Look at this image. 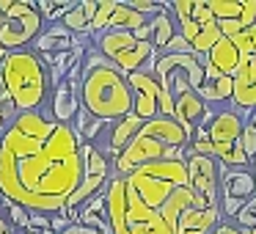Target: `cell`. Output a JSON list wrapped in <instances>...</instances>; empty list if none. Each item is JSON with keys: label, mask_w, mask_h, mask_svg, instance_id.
<instances>
[{"label": "cell", "mask_w": 256, "mask_h": 234, "mask_svg": "<svg viewBox=\"0 0 256 234\" xmlns=\"http://www.w3.org/2000/svg\"><path fill=\"white\" fill-rule=\"evenodd\" d=\"M83 179L80 138L44 110L17 113L0 132V198L56 215Z\"/></svg>", "instance_id": "6da1fadb"}, {"label": "cell", "mask_w": 256, "mask_h": 234, "mask_svg": "<svg viewBox=\"0 0 256 234\" xmlns=\"http://www.w3.org/2000/svg\"><path fill=\"white\" fill-rule=\"evenodd\" d=\"M105 215L110 234H174L162 215L138 198L124 176H110L105 184Z\"/></svg>", "instance_id": "7a4b0ae2"}, {"label": "cell", "mask_w": 256, "mask_h": 234, "mask_svg": "<svg viewBox=\"0 0 256 234\" xmlns=\"http://www.w3.org/2000/svg\"><path fill=\"white\" fill-rule=\"evenodd\" d=\"M0 80H3V88L12 96L17 113L42 110L47 94H50L47 69L30 47L8 52L6 61L0 64Z\"/></svg>", "instance_id": "3957f363"}, {"label": "cell", "mask_w": 256, "mask_h": 234, "mask_svg": "<svg viewBox=\"0 0 256 234\" xmlns=\"http://www.w3.org/2000/svg\"><path fill=\"white\" fill-rule=\"evenodd\" d=\"M78 100L80 110L100 122H118L132 113V91L127 86V78L116 66H100L86 72L80 78Z\"/></svg>", "instance_id": "277c9868"}, {"label": "cell", "mask_w": 256, "mask_h": 234, "mask_svg": "<svg viewBox=\"0 0 256 234\" xmlns=\"http://www.w3.org/2000/svg\"><path fill=\"white\" fill-rule=\"evenodd\" d=\"M130 188L138 193V198L152 210H160L162 201L176 188H184L188 182V168L184 160H152L146 166L135 168L130 176H124Z\"/></svg>", "instance_id": "5b68a950"}, {"label": "cell", "mask_w": 256, "mask_h": 234, "mask_svg": "<svg viewBox=\"0 0 256 234\" xmlns=\"http://www.w3.org/2000/svg\"><path fill=\"white\" fill-rule=\"evenodd\" d=\"M245 127V116L234 108L218 110L212 124L206 127V138L212 144V157L226 168H250V160L240 149V132Z\"/></svg>", "instance_id": "8992f818"}, {"label": "cell", "mask_w": 256, "mask_h": 234, "mask_svg": "<svg viewBox=\"0 0 256 234\" xmlns=\"http://www.w3.org/2000/svg\"><path fill=\"white\" fill-rule=\"evenodd\" d=\"M94 44L124 78L132 74V72L146 69L149 58L154 56L152 42H138L132 34H127V30H102L100 36H94Z\"/></svg>", "instance_id": "52a82bcc"}, {"label": "cell", "mask_w": 256, "mask_h": 234, "mask_svg": "<svg viewBox=\"0 0 256 234\" xmlns=\"http://www.w3.org/2000/svg\"><path fill=\"white\" fill-rule=\"evenodd\" d=\"M44 30V22L36 14L34 0H12L3 17H0V47L12 50H25L36 36Z\"/></svg>", "instance_id": "ba28073f"}, {"label": "cell", "mask_w": 256, "mask_h": 234, "mask_svg": "<svg viewBox=\"0 0 256 234\" xmlns=\"http://www.w3.org/2000/svg\"><path fill=\"white\" fill-rule=\"evenodd\" d=\"M184 168H188V182L193 188V193L206 206H218L220 193H218V160L215 157H201V154H193V152H184Z\"/></svg>", "instance_id": "9c48e42d"}, {"label": "cell", "mask_w": 256, "mask_h": 234, "mask_svg": "<svg viewBox=\"0 0 256 234\" xmlns=\"http://www.w3.org/2000/svg\"><path fill=\"white\" fill-rule=\"evenodd\" d=\"M162 149L166 146H160L157 140H152L149 135L138 130V135L110 160V176H130L135 168L146 166L152 160H162Z\"/></svg>", "instance_id": "30bf717a"}, {"label": "cell", "mask_w": 256, "mask_h": 234, "mask_svg": "<svg viewBox=\"0 0 256 234\" xmlns=\"http://www.w3.org/2000/svg\"><path fill=\"white\" fill-rule=\"evenodd\" d=\"M127 86L132 91V113L140 122H149L157 116V94H160V86H157L154 72H132L127 74Z\"/></svg>", "instance_id": "8fae6325"}, {"label": "cell", "mask_w": 256, "mask_h": 234, "mask_svg": "<svg viewBox=\"0 0 256 234\" xmlns=\"http://www.w3.org/2000/svg\"><path fill=\"white\" fill-rule=\"evenodd\" d=\"M232 108L242 116L256 110V58H242L232 74Z\"/></svg>", "instance_id": "7c38bea8"}, {"label": "cell", "mask_w": 256, "mask_h": 234, "mask_svg": "<svg viewBox=\"0 0 256 234\" xmlns=\"http://www.w3.org/2000/svg\"><path fill=\"white\" fill-rule=\"evenodd\" d=\"M218 193L220 198L248 201L256 193V179L250 168H226L218 162Z\"/></svg>", "instance_id": "4fadbf2b"}, {"label": "cell", "mask_w": 256, "mask_h": 234, "mask_svg": "<svg viewBox=\"0 0 256 234\" xmlns=\"http://www.w3.org/2000/svg\"><path fill=\"white\" fill-rule=\"evenodd\" d=\"M140 132L149 135L152 140H157L160 146H179L188 152L190 146V132H184V127L179 122H174L171 116H154L149 122L140 124Z\"/></svg>", "instance_id": "5bb4252c"}, {"label": "cell", "mask_w": 256, "mask_h": 234, "mask_svg": "<svg viewBox=\"0 0 256 234\" xmlns=\"http://www.w3.org/2000/svg\"><path fill=\"white\" fill-rule=\"evenodd\" d=\"M201 206H206V204L193 193V188H190V184H184V188L174 190V193L162 201V206L157 212L162 215V220H166L168 226L176 228V220L184 215V212H188V210H201Z\"/></svg>", "instance_id": "9a60e30c"}, {"label": "cell", "mask_w": 256, "mask_h": 234, "mask_svg": "<svg viewBox=\"0 0 256 234\" xmlns=\"http://www.w3.org/2000/svg\"><path fill=\"white\" fill-rule=\"evenodd\" d=\"M80 110V100H78V88H72V86L64 80V83H58L56 88H52L50 94V118L56 124H72V118L78 116Z\"/></svg>", "instance_id": "2e32d148"}, {"label": "cell", "mask_w": 256, "mask_h": 234, "mask_svg": "<svg viewBox=\"0 0 256 234\" xmlns=\"http://www.w3.org/2000/svg\"><path fill=\"white\" fill-rule=\"evenodd\" d=\"M204 110H206V102L201 100L196 91H188V94H182V96H176V100H174V113H171V118L182 124L184 132H190V138H193V130L198 127Z\"/></svg>", "instance_id": "e0dca14e"}, {"label": "cell", "mask_w": 256, "mask_h": 234, "mask_svg": "<svg viewBox=\"0 0 256 234\" xmlns=\"http://www.w3.org/2000/svg\"><path fill=\"white\" fill-rule=\"evenodd\" d=\"M220 223V212L218 206H201V210H188L176 220L174 234H210L212 228Z\"/></svg>", "instance_id": "ac0fdd59"}, {"label": "cell", "mask_w": 256, "mask_h": 234, "mask_svg": "<svg viewBox=\"0 0 256 234\" xmlns=\"http://www.w3.org/2000/svg\"><path fill=\"white\" fill-rule=\"evenodd\" d=\"M30 50L36 56H56V52H69L72 50V34L64 28L61 22L50 25L47 30H42L34 42H30Z\"/></svg>", "instance_id": "d6986e66"}, {"label": "cell", "mask_w": 256, "mask_h": 234, "mask_svg": "<svg viewBox=\"0 0 256 234\" xmlns=\"http://www.w3.org/2000/svg\"><path fill=\"white\" fill-rule=\"evenodd\" d=\"M206 64H210V66H215L218 74L232 78V74L237 72V66L242 64V56H240V50L232 44V39L220 36V39L210 47V52H206Z\"/></svg>", "instance_id": "ffe728a7"}, {"label": "cell", "mask_w": 256, "mask_h": 234, "mask_svg": "<svg viewBox=\"0 0 256 234\" xmlns=\"http://www.w3.org/2000/svg\"><path fill=\"white\" fill-rule=\"evenodd\" d=\"M174 22H196V25H210L215 22L206 8V0H174L168 3Z\"/></svg>", "instance_id": "44dd1931"}, {"label": "cell", "mask_w": 256, "mask_h": 234, "mask_svg": "<svg viewBox=\"0 0 256 234\" xmlns=\"http://www.w3.org/2000/svg\"><path fill=\"white\" fill-rule=\"evenodd\" d=\"M96 12V0H83V3H74L66 14H64L61 25L69 34H88V22Z\"/></svg>", "instance_id": "7402d4cb"}, {"label": "cell", "mask_w": 256, "mask_h": 234, "mask_svg": "<svg viewBox=\"0 0 256 234\" xmlns=\"http://www.w3.org/2000/svg\"><path fill=\"white\" fill-rule=\"evenodd\" d=\"M149 25H152V47H154L157 52L162 50V47L168 44V39H171L174 34H176V22H174V17H171V12H168V3H166V8H162L157 17H152L149 20Z\"/></svg>", "instance_id": "603a6c76"}, {"label": "cell", "mask_w": 256, "mask_h": 234, "mask_svg": "<svg viewBox=\"0 0 256 234\" xmlns=\"http://www.w3.org/2000/svg\"><path fill=\"white\" fill-rule=\"evenodd\" d=\"M144 22H146V17H140L138 12H132L127 3H116V8H113V14H110V22H108V30H127V34H132V30H138Z\"/></svg>", "instance_id": "cb8c5ba5"}, {"label": "cell", "mask_w": 256, "mask_h": 234, "mask_svg": "<svg viewBox=\"0 0 256 234\" xmlns=\"http://www.w3.org/2000/svg\"><path fill=\"white\" fill-rule=\"evenodd\" d=\"M196 94H198L206 105H212V102H228L232 100V78L220 74V78H215V80H206V83H201V88L196 91Z\"/></svg>", "instance_id": "d4e9b609"}, {"label": "cell", "mask_w": 256, "mask_h": 234, "mask_svg": "<svg viewBox=\"0 0 256 234\" xmlns=\"http://www.w3.org/2000/svg\"><path fill=\"white\" fill-rule=\"evenodd\" d=\"M242 6H245V0H206V8H210L215 22H232V20L240 22Z\"/></svg>", "instance_id": "484cf974"}, {"label": "cell", "mask_w": 256, "mask_h": 234, "mask_svg": "<svg viewBox=\"0 0 256 234\" xmlns=\"http://www.w3.org/2000/svg\"><path fill=\"white\" fill-rule=\"evenodd\" d=\"M116 8V0H96V12L88 22V36H100L102 30H108V22H110V14Z\"/></svg>", "instance_id": "4316f807"}, {"label": "cell", "mask_w": 256, "mask_h": 234, "mask_svg": "<svg viewBox=\"0 0 256 234\" xmlns=\"http://www.w3.org/2000/svg\"><path fill=\"white\" fill-rule=\"evenodd\" d=\"M0 206L6 210L3 218H6V223H8L12 232H25V228L30 226V212L28 210H22V206L12 204V201H6V198H0Z\"/></svg>", "instance_id": "83f0119b"}, {"label": "cell", "mask_w": 256, "mask_h": 234, "mask_svg": "<svg viewBox=\"0 0 256 234\" xmlns=\"http://www.w3.org/2000/svg\"><path fill=\"white\" fill-rule=\"evenodd\" d=\"M220 39V30H218V25H204V28L198 30V36H196L193 42H190V50H193V56H206L210 52V47L215 44V42Z\"/></svg>", "instance_id": "f1b7e54d"}, {"label": "cell", "mask_w": 256, "mask_h": 234, "mask_svg": "<svg viewBox=\"0 0 256 234\" xmlns=\"http://www.w3.org/2000/svg\"><path fill=\"white\" fill-rule=\"evenodd\" d=\"M232 44L240 50L242 58H256V25H248L237 36H232Z\"/></svg>", "instance_id": "f546056e"}, {"label": "cell", "mask_w": 256, "mask_h": 234, "mask_svg": "<svg viewBox=\"0 0 256 234\" xmlns=\"http://www.w3.org/2000/svg\"><path fill=\"white\" fill-rule=\"evenodd\" d=\"M234 223H237L240 228H256V193L240 206V212L234 215Z\"/></svg>", "instance_id": "4dcf8cb0"}, {"label": "cell", "mask_w": 256, "mask_h": 234, "mask_svg": "<svg viewBox=\"0 0 256 234\" xmlns=\"http://www.w3.org/2000/svg\"><path fill=\"white\" fill-rule=\"evenodd\" d=\"M132 12H138L140 17H146V20H152V17H157V14L166 8V3H154V0H124Z\"/></svg>", "instance_id": "1f68e13d"}, {"label": "cell", "mask_w": 256, "mask_h": 234, "mask_svg": "<svg viewBox=\"0 0 256 234\" xmlns=\"http://www.w3.org/2000/svg\"><path fill=\"white\" fill-rule=\"evenodd\" d=\"M240 149H242V154L248 157L250 162L256 160V130L250 127L248 122H245L242 132H240Z\"/></svg>", "instance_id": "d6a6232c"}, {"label": "cell", "mask_w": 256, "mask_h": 234, "mask_svg": "<svg viewBox=\"0 0 256 234\" xmlns=\"http://www.w3.org/2000/svg\"><path fill=\"white\" fill-rule=\"evenodd\" d=\"M61 234H102V232L94 228V226H83V223H69Z\"/></svg>", "instance_id": "836d02e7"}, {"label": "cell", "mask_w": 256, "mask_h": 234, "mask_svg": "<svg viewBox=\"0 0 256 234\" xmlns=\"http://www.w3.org/2000/svg\"><path fill=\"white\" fill-rule=\"evenodd\" d=\"M210 234H240V226H237L234 220H220Z\"/></svg>", "instance_id": "e575fe53"}, {"label": "cell", "mask_w": 256, "mask_h": 234, "mask_svg": "<svg viewBox=\"0 0 256 234\" xmlns=\"http://www.w3.org/2000/svg\"><path fill=\"white\" fill-rule=\"evenodd\" d=\"M66 226H69V220L64 215H58V212H56V215H50V232L52 234H61Z\"/></svg>", "instance_id": "d590c367"}, {"label": "cell", "mask_w": 256, "mask_h": 234, "mask_svg": "<svg viewBox=\"0 0 256 234\" xmlns=\"http://www.w3.org/2000/svg\"><path fill=\"white\" fill-rule=\"evenodd\" d=\"M245 122H248V124H250V127H254V130H256V110H250V113H248V116H245Z\"/></svg>", "instance_id": "8d00e7d4"}, {"label": "cell", "mask_w": 256, "mask_h": 234, "mask_svg": "<svg viewBox=\"0 0 256 234\" xmlns=\"http://www.w3.org/2000/svg\"><path fill=\"white\" fill-rule=\"evenodd\" d=\"M0 232H8V223H6V218H3V210H0Z\"/></svg>", "instance_id": "74e56055"}, {"label": "cell", "mask_w": 256, "mask_h": 234, "mask_svg": "<svg viewBox=\"0 0 256 234\" xmlns=\"http://www.w3.org/2000/svg\"><path fill=\"white\" fill-rule=\"evenodd\" d=\"M6 56H8V50H6V47H0V64L6 61Z\"/></svg>", "instance_id": "f35d334b"}, {"label": "cell", "mask_w": 256, "mask_h": 234, "mask_svg": "<svg viewBox=\"0 0 256 234\" xmlns=\"http://www.w3.org/2000/svg\"><path fill=\"white\" fill-rule=\"evenodd\" d=\"M240 234H256V228H240Z\"/></svg>", "instance_id": "ab89813d"}]
</instances>
